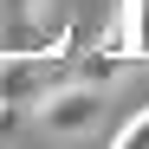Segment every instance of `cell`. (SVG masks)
Listing matches in <instances>:
<instances>
[{"mask_svg":"<svg viewBox=\"0 0 149 149\" xmlns=\"http://www.w3.org/2000/svg\"><path fill=\"white\" fill-rule=\"evenodd\" d=\"M33 117H39V130L52 143H78V136H91L104 123V91L84 84V78H58V84H45L33 97Z\"/></svg>","mask_w":149,"mask_h":149,"instance_id":"obj_1","label":"cell"}]
</instances>
